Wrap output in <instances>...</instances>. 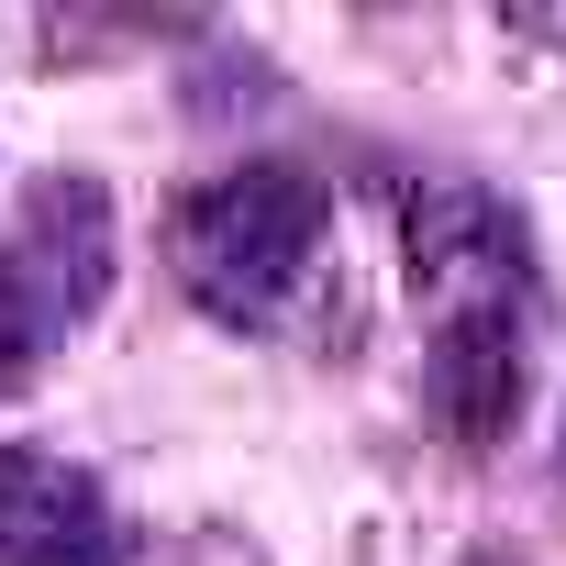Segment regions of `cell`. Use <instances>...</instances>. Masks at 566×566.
I'll list each match as a JSON object with an SVG mask.
<instances>
[{"label":"cell","instance_id":"6da1fadb","mask_svg":"<svg viewBox=\"0 0 566 566\" xmlns=\"http://www.w3.org/2000/svg\"><path fill=\"white\" fill-rule=\"evenodd\" d=\"M167 255H178V290L211 323L266 334L277 312L301 301L312 255H323V178L312 167H277V156L266 167H233V178H211V189L178 200Z\"/></svg>","mask_w":566,"mask_h":566},{"label":"cell","instance_id":"7a4b0ae2","mask_svg":"<svg viewBox=\"0 0 566 566\" xmlns=\"http://www.w3.org/2000/svg\"><path fill=\"white\" fill-rule=\"evenodd\" d=\"M112 301V189L101 178H45L23 222L0 233V389L34 378L56 334H78Z\"/></svg>","mask_w":566,"mask_h":566},{"label":"cell","instance_id":"3957f363","mask_svg":"<svg viewBox=\"0 0 566 566\" xmlns=\"http://www.w3.org/2000/svg\"><path fill=\"white\" fill-rule=\"evenodd\" d=\"M400 266H411V301L433 312V334L533 301L522 222H511V200L478 189V178H422V189L400 200Z\"/></svg>","mask_w":566,"mask_h":566},{"label":"cell","instance_id":"277c9868","mask_svg":"<svg viewBox=\"0 0 566 566\" xmlns=\"http://www.w3.org/2000/svg\"><path fill=\"white\" fill-rule=\"evenodd\" d=\"M422 389H433V422H444L467 455H489V444L522 422V389H533V356H522V312H489V323H444V334H433V367H422Z\"/></svg>","mask_w":566,"mask_h":566},{"label":"cell","instance_id":"5b68a950","mask_svg":"<svg viewBox=\"0 0 566 566\" xmlns=\"http://www.w3.org/2000/svg\"><path fill=\"white\" fill-rule=\"evenodd\" d=\"M78 555H112L101 489L45 455H0V566H78Z\"/></svg>","mask_w":566,"mask_h":566},{"label":"cell","instance_id":"8992f818","mask_svg":"<svg viewBox=\"0 0 566 566\" xmlns=\"http://www.w3.org/2000/svg\"><path fill=\"white\" fill-rule=\"evenodd\" d=\"M277 90H266V56H211L200 78H189V112L200 123H233V112H266Z\"/></svg>","mask_w":566,"mask_h":566},{"label":"cell","instance_id":"52a82bcc","mask_svg":"<svg viewBox=\"0 0 566 566\" xmlns=\"http://www.w3.org/2000/svg\"><path fill=\"white\" fill-rule=\"evenodd\" d=\"M555 489H566V433H555Z\"/></svg>","mask_w":566,"mask_h":566},{"label":"cell","instance_id":"ba28073f","mask_svg":"<svg viewBox=\"0 0 566 566\" xmlns=\"http://www.w3.org/2000/svg\"><path fill=\"white\" fill-rule=\"evenodd\" d=\"M467 566H511V555H467Z\"/></svg>","mask_w":566,"mask_h":566},{"label":"cell","instance_id":"9c48e42d","mask_svg":"<svg viewBox=\"0 0 566 566\" xmlns=\"http://www.w3.org/2000/svg\"><path fill=\"white\" fill-rule=\"evenodd\" d=\"M78 566H112V555H78Z\"/></svg>","mask_w":566,"mask_h":566}]
</instances>
